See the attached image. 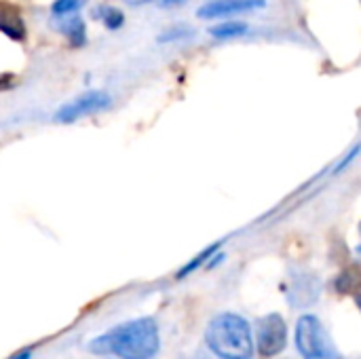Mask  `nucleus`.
<instances>
[{
    "instance_id": "nucleus-1",
    "label": "nucleus",
    "mask_w": 361,
    "mask_h": 359,
    "mask_svg": "<svg viewBox=\"0 0 361 359\" xmlns=\"http://www.w3.org/2000/svg\"><path fill=\"white\" fill-rule=\"evenodd\" d=\"M159 347V328L152 317H140L121 324L87 345V349L95 355H112L118 359H152L157 358Z\"/></svg>"
},
{
    "instance_id": "nucleus-2",
    "label": "nucleus",
    "mask_w": 361,
    "mask_h": 359,
    "mask_svg": "<svg viewBox=\"0 0 361 359\" xmlns=\"http://www.w3.org/2000/svg\"><path fill=\"white\" fill-rule=\"evenodd\" d=\"M205 343L220 359H252L254 355L250 324L235 313L214 317L207 326Z\"/></svg>"
},
{
    "instance_id": "nucleus-3",
    "label": "nucleus",
    "mask_w": 361,
    "mask_h": 359,
    "mask_svg": "<svg viewBox=\"0 0 361 359\" xmlns=\"http://www.w3.org/2000/svg\"><path fill=\"white\" fill-rule=\"evenodd\" d=\"M296 347L305 359H345L315 315H302L298 320Z\"/></svg>"
},
{
    "instance_id": "nucleus-4",
    "label": "nucleus",
    "mask_w": 361,
    "mask_h": 359,
    "mask_svg": "<svg viewBox=\"0 0 361 359\" xmlns=\"http://www.w3.org/2000/svg\"><path fill=\"white\" fill-rule=\"evenodd\" d=\"M108 106H110V95L106 91H87V93L74 97L72 102H66L55 112V121L61 125L76 123L82 116H91L99 110H106Z\"/></svg>"
},
{
    "instance_id": "nucleus-5",
    "label": "nucleus",
    "mask_w": 361,
    "mask_h": 359,
    "mask_svg": "<svg viewBox=\"0 0 361 359\" xmlns=\"http://www.w3.org/2000/svg\"><path fill=\"white\" fill-rule=\"evenodd\" d=\"M288 343V328L281 315L271 313L258 322V351L262 358H273L286 349Z\"/></svg>"
},
{
    "instance_id": "nucleus-6",
    "label": "nucleus",
    "mask_w": 361,
    "mask_h": 359,
    "mask_svg": "<svg viewBox=\"0 0 361 359\" xmlns=\"http://www.w3.org/2000/svg\"><path fill=\"white\" fill-rule=\"evenodd\" d=\"M264 4H267L264 0H212V2H205L197 11V15L201 19H218V17L256 11V8H262Z\"/></svg>"
},
{
    "instance_id": "nucleus-7",
    "label": "nucleus",
    "mask_w": 361,
    "mask_h": 359,
    "mask_svg": "<svg viewBox=\"0 0 361 359\" xmlns=\"http://www.w3.org/2000/svg\"><path fill=\"white\" fill-rule=\"evenodd\" d=\"M0 32L17 42H23L27 36V28L19 6H15L8 0H0Z\"/></svg>"
},
{
    "instance_id": "nucleus-8",
    "label": "nucleus",
    "mask_w": 361,
    "mask_h": 359,
    "mask_svg": "<svg viewBox=\"0 0 361 359\" xmlns=\"http://www.w3.org/2000/svg\"><path fill=\"white\" fill-rule=\"evenodd\" d=\"M61 32L66 34L68 42H70L74 49H78V47H82V44L87 42V25H85V21H82L78 15H74V17L68 15V19H66L63 25H61Z\"/></svg>"
},
{
    "instance_id": "nucleus-9",
    "label": "nucleus",
    "mask_w": 361,
    "mask_h": 359,
    "mask_svg": "<svg viewBox=\"0 0 361 359\" xmlns=\"http://www.w3.org/2000/svg\"><path fill=\"white\" fill-rule=\"evenodd\" d=\"M247 32V23L243 21H224V23H218L209 30V34L214 38H235V36H241Z\"/></svg>"
},
{
    "instance_id": "nucleus-10",
    "label": "nucleus",
    "mask_w": 361,
    "mask_h": 359,
    "mask_svg": "<svg viewBox=\"0 0 361 359\" xmlns=\"http://www.w3.org/2000/svg\"><path fill=\"white\" fill-rule=\"evenodd\" d=\"M97 15H99V19L104 21V25L108 30H118L125 23V15H123V11L118 6H99Z\"/></svg>"
},
{
    "instance_id": "nucleus-11",
    "label": "nucleus",
    "mask_w": 361,
    "mask_h": 359,
    "mask_svg": "<svg viewBox=\"0 0 361 359\" xmlns=\"http://www.w3.org/2000/svg\"><path fill=\"white\" fill-rule=\"evenodd\" d=\"M218 248H220V243H214V245L205 248V250H203V252H201V254H199L197 258H192V260H190V262H188V264H186V267H184V269H182L180 273H178V277L182 279V277L190 275L192 271H197V269H199V267H201L203 262H207V260H209V258H212V256H214V254L218 252Z\"/></svg>"
},
{
    "instance_id": "nucleus-12",
    "label": "nucleus",
    "mask_w": 361,
    "mask_h": 359,
    "mask_svg": "<svg viewBox=\"0 0 361 359\" xmlns=\"http://www.w3.org/2000/svg\"><path fill=\"white\" fill-rule=\"evenodd\" d=\"M87 0H55L51 4V13L55 17H68V15H74L76 11H80L85 6Z\"/></svg>"
},
{
    "instance_id": "nucleus-13",
    "label": "nucleus",
    "mask_w": 361,
    "mask_h": 359,
    "mask_svg": "<svg viewBox=\"0 0 361 359\" xmlns=\"http://www.w3.org/2000/svg\"><path fill=\"white\" fill-rule=\"evenodd\" d=\"M186 34H192L188 28H178V30H169L165 34L159 36V42H167V40H178V38H184Z\"/></svg>"
},
{
    "instance_id": "nucleus-14",
    "label": "nucleus",
    "mask_w": 361,
    "mask_h": 359,
    "mask_svg": "<svg viewBox=\"0 0 361 359\" xmlns=\"http://www.w3.org/2000/svg\"><path fill=\"white\" fill-rule=\"evenodd\" d=\"M13 85H15V76L13 74H2L0 76V91L13 89Z\"/></svg>"
},
{
    "instance_id": "nucleus-15",
    "label": "nucleus",
    "mask_w": 361,
    "mask_h": 359,
    "mask_svg": "<svg viewBox=\"0 0 361 359\" xmlns=\"http://www.w3.org/2000/svg\"><path fill=\"white\" fill-rule=\"evenodd\" d=\"M182 2H186V0H159L161 6H178V4H182Z\"/></svg>"
},
{
    "instance_id": "nucleus-16",
    "label": "nucleus",
    "mask_w": 361,
    "mask_h": 359,
    "mask_svg": "<svg viewBox=\"0 0 361 359\" xmlns=\"http://www.w3.org/2000/svg\"><path fill=\"white\" fill-rule=\"evenodd\" d=\"M11 359H30V351H21V353H17L15 358Z\"/></svg>"
},
{
    "instance_id": "nucleus-17",
    "label": "nucleus",
    "mask_w": 361,
    "mask_h": 359,
    "mask_svg": "<svg viewBox=\"0 0 361 359\" xmlns=\"http://www.w3.org/2000/svg\"><path fill=\"white\" fill-rule=\"evenodd\" d=\"M131 4H144V2H148V0H129Z\"/></svg>"
},
{
    "instance_id": "nucleus-18",
    "label": "nucleus",
    "mask_w": 361,
    "mask_h": 359,
    "mask_svg": "<svg viewBox=\"0 0 361 359\" xmlns=\"http://www.w3.org/2000/svg\"><path fill=\"white\" fill-rule=\"evenodd\" d=\"M357 305H360V309H361V294H360V298H357Z\"/></svg>"
},
{
    "instance_id": "nucleus-19",
    "label": "nucleus",
    "mask_w": 361,
    "mask_h": 359,
    "mask_svg": "<svg viewBox=\"0 0 361 359\" xmlns=\"http://www.w3.org/2000/svg\"><path fill=\"white\" fill-rule=\"evenodd\" d=\"M360 254H361V248H360Z\"/></svg>"
},
{
    "instance_id": "nucleus-20",
    "label": "nucleus",
    "mask_w": 361,
    "mask_h": 359,
    "mask_svg": "<svg viewBox=\"0 0 361 359\" xmlns=\"http://www.w3.org/2000/svg\"><path fill=\"white\" fill-rule=\"evenodd\" d=\"M360 231H361V226H360Z\"/></svg>"
}]
</instances>
